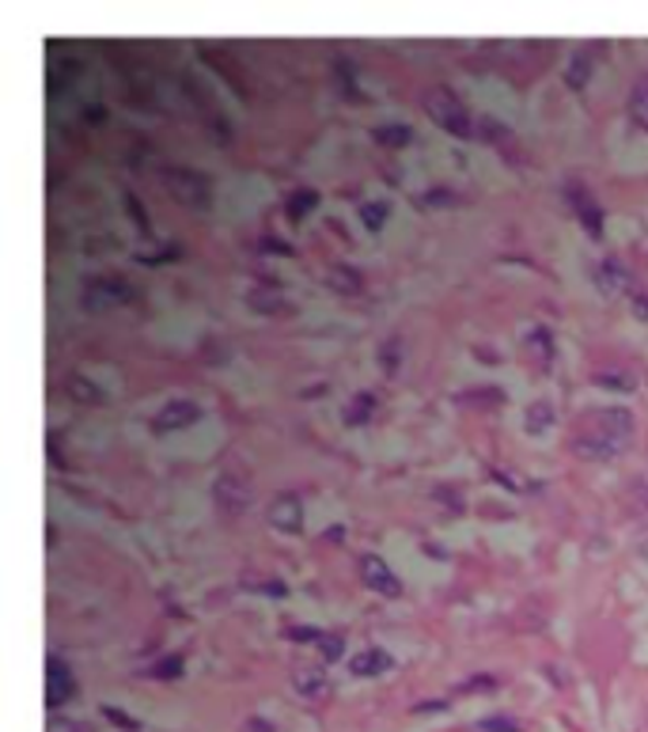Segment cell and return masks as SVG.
Segmentation results:
<instances>
[{
    "label": "cell",
    "mask_w": 648,
    "mask_h": 732,
    "mask_svg": "<svg viewBox=\"0 0 648 732\" xmlns=\"http://www.w3.org/2000/svg\"><path fill=\"white\" fill-rule=\"evenodd\" d=\"M596 384H599V387H614V392H637V376H634V372H622V369H614V372H599Z\"/></svg>",
    "instance_id": "23"
},
{
    "label": "cell",
    "mask_w": 648,
    "mask_h": 732,
    "mask_svg": "<svg viewBox=\"0 0 648 732\" xmlns=\"http://www.w3.org/2000/svg\"><path fill=\"white\" fill-rule=\"evenodd\" d=\"M202 418V407L194 399H171L152 413V433H175V429H187Z\"/></svg>",
    "instance_id": "5"
},
{
    "label": "cell",
    "mask_w": 648,
    "mask_h": 732,
    "mask_svg": "<svg viewBox=\"0 0 648 732\" xmlns=\"http://www.w3.org/2000/svg\"><path fill=\"white\" fill-rule=\"evenodd\" d=\"M372 137L380 141V145H387V148H406L413 141V130H410V125H403V122H398V125L387 122V125H375Z\"/></svg>",
    "instance_id": "21"
},
{
    "label": "cell",
    "mask_w": 648,
    "mask_h": 732,
    "mask_svg": "<svg viewBox=\"0 0 648 732\" xmlns=\"http://www.w3.org/2000/svg\"><path fill=\"white\" fill-rule=\"evenodd\" d=\"M269 524H274L277 531H285V536H300L303 531V501L296 497L292 490L277 493L274 505H269Z\"/></svg>",
    "instance_id": "7"
},
{
    "label": "cell",
    "mask_w": 648,
    "mask_h": 732,
    "mask_svg": "<svg viewBox=\"0 0 648 732\" xmlns=\"http://www.w3.org/2000/svg\"><path fill=\"white\" fill-rule=\"evenodd\" d=\"M247 732H277V729L269 725V721H262V718H251V721H247Z\"/></svg>",
    "instance_id": "38"
},
{
    "label": "cell",
    "mask_w": 648,
    "mask_h": 732,
    "mask_svg": "<svg viewBox=\"0 0 648 732\" xmlns=\"http://www.w3.org/2000/svg\"><path fill=\"white\" fill-rule=\"evenodd\" d=\"M634 441V413L622 407H607V410H591L576 421V436H573V452L591 464H603V459H614L629 448Z\"/></svg>",
    "instance_id": "1"
},
{
    "label": "cell",
    "mask_w": 648,
    "mask_h": 732,
    "mask_svg": "<svg viewBox=\"0 0 648 732\" xmlns=\"http://www.w3.org/2000/svg\"><path fill=\"white\" fill-rule=\"evenodd\" d=\"M524 425H527V433H531V436L547 433V429L554 425V407H550L547 399H535V403H527Z\"/></svg>",
    "instance_id": "19"
},
{
    "label": "cell",
    "mask_w": 648,
    "mask_h": 732,
    "mask_svg": "<svg viewBox=\"0 0 648 732\" xmlns=\"http://www.w3.org/2000/svg\"><path fill=\"white\" fill-rule=\"evenodd\" d=\"M360 220H364L372 232H380L383 220H387V202H364L360 205Z\"/></svg>",
    "instance_id": "25"
},
{
    "label": "cell",
    "mask_w": 648,
    "mask_h": 732,
    "mask_svg": "<svg viewBox=\"0 0 648 732\" xmlns=\"http://www.w3.org/2000/svg\"><path fill=\"white\" fill-rule=\"evenodd\" d=\"M391 668H395V657L383 649H364L349 660V672L353 675H383V672H391Z\"/></svg>",
    "instance_id": "13"
},
{
    "label": "cell",
    "mask_w": 648,
    "mask_h": 732,
    "mask_svg": "<svg viewBox=\"0 0 648 732\" xmlns=\"http://www.w3.org/2000/svg\"><path fill=\"white\" fill-rule=\"evenodd\" d=\"M65 395L72 403H80V407H103V399H107V395H103L87 376H80V372H72L65 380Z\"/></svg>",
    "instance_id": "16"
},
{
    "label": "cell",
    "mask_w": 648,
    "mask_h": 732,
    "mask_svg": "<svg viewBox=\"0 0 648 732\" xmlns=\"http://www.w3.org/2000/svg\"><path fill=\"white\" fill-rule=\"evenodd\" d=\"M425 110L429 118L440 125L444 133H452V137H478L475 133V118H470L467 103L459 99V95L452 92V87H429L425 92Z\"/></svg>",
    "instance_id": "2"
},
{
    "label": "cell",
    "mask_w": 648,
    "mask_h": 732,
    "mask_svg": "<svg viewBox=\"0 0 648 732\" xmlns=\"http://www.w3.org/2000/svg\"><path fill=\"white\" fill-rule=\"evenodd\" d=\"M421 205H455V190L447 187H432L425 197H421Z\"/></svg>",
    "instance_id": "34"
},
{
    "label": "cell",
    "mask_w": 648,
    "mask_h": 732,
    "mask_svg": "<svg viewBox=\"0 0 648 732\" xmlns=\"http://www.w3.org/2000/svg\"><path fill=\"white\" fill-rule=\"evenodd\" d=\"M213 501L224 516H239V513H247V505H251V493H247V487L236 479V475H220V479L213 482Z\"/></svg>",
    "instance_id": "8"
},
{
    "label": "cell",
    "mask_w": 648,
    "mask_h": 732,
    "mask_svg": "<svg viewBox=\"0 0 648 732\" xmlns=\"http://www.w3.org/2000/svg\"><path fill=\"white\" fill-rule=\"evenodd\" d=\"M247 304H251L259 315H285L288 312V300L274 289V285H259V289H251L247 292Z\"/></svg>",
    "instance_id": "14"
},
{
    "label": "cell",
    "mask_w": 648,
    "mask_h": 732,
    "mask_svg": "<svg viewBox=\"0 0 648 732\" xmlns=\"http://www.w3.org/2000/svg\"><path fill=\"white\" fill-rule=\"evenodd\" d=\"M478 732H519V721L497 713V718H482V721H478Z\"/></svg>",
    "instance_id": "27"
},
{
    "label": "cell",
    "mask_w": 648,
    "mask_h": 732,
    "mask_svg": "<svg viewBox=\"0 0 648 732\" xmlns=\"http://www.w3.org/2000/svg\"><path fill=\"white\" fill-rule=\"evenodd\" d=\"M569 202H573L576 217H580L584 232H588L591 240H599V236H603V213H599V205L584 194V187H569Z\"/></svg>",
    "instance_id": "10"
},
{
    "label": "cell",
    "mask_w": 648,
    "mask_h": 732,
    "mask_svg": "<svg viewBox=\"0 0 648 732\" xmlns=\"http://www.w3.org/2000/svg\"><path fill=\"white\" fill-rule=\"evenodd\" d=\"M436 501H444V505H455V508H463V501H459V497H452V490H444V487L436 490Z\"/></svg>",
    "instance_id": "39"
},
{
    "label": "cell",
    "mask_w": 648,
    "mask_h": 732,
    "mask_svg": "<svg viewBox=\"0 0 648 732\" xmlns=\"http://www.w3.org/2000/svg\"><path fill=\"white\" fill-rule=\"evenodd\" d=\"M634 315L648 323V292H634Z\"/></svg>",
    "instance_id": "37"
},
{
    "label": "cell",
    "mask_w": 648,
    "mask_h": 732,
    "mask_svg": "<svg viewBox=\"0 0 648 732\" xmlns=\"http://www.w3.org/2000/svg\"><path fill=\"white\" fill-rule=\"evenodd\" d=\"M319 652H323V660H341L346 641H341L338 634H323V638H319Z\"/></svg>",
    "instance_id": "28"
},
{
    "label": "cell",
    "mask_w": 648,
    "mask_h": 732,
    "mask_svg": "<svg viewBox=\"0 0 648 732\" xmlns=\"http://www.w3.org/2000/svg\"><path fill=\"white\" fill-rule=\"evenodd\" d=\"M72 695H76L72 668L65 664V660L50 657V660H46V706H50V710H58V706H65Z\"/></svg>",
    "instance_id": "6"
},
{
    "label": "cell",
    "mask_w": 648,
    "mask_h": 732,
    "mask_svg": "<svg viewBox=\"0 0 648 732\" xmlns=\"http://www.w3.org/2000/svg\"><path fill=\"white\" fill-rule=\"evenodd\" d=\"M46 732H87L84 725H80V721H69V718H53L50 725H46Z\"/></svg>",
    "instance_id": "35"
},
{
    "label": "cell",
    "mask_w": 648,
    "mask_h": 732,
    "mask_svg": "<svg viewBox=\"0 0 648 732\" xmlns=\"http://www.w3.org/2000/svg\"><path fill=\"white\" fill-rule=\"evenodd\" d=\"M375 413V395L372 392H357L353 399L346 403V410H341V418H346V425H364L368 418Z\"/></svg>",
    "instance_id": "20"
},
{
    "label": "cell",
    "mask_w": 648,
    "mask_h": 732,
    "mask_svg": "<svg viewBox=\"0 0 648 732\" xmlns=\"http://www.w3.org/2000/svg\"><path fill=\"white\" fill-rule=\"evenodd\" d=\"M527 346L539 357V364H550V357H554V334H550L547 326H535V331L527 334Z\"/></svg>",
    "instance_id": "22"
},
{
    "label": "cell",
    "mask_w": 648,
    "mask_h": 732,
    "mask_svg": "<svg viewBox=\"0 0 648 732\" xmlns=\"http://www.w3.org/2000/svg\"><path fill=\"white\" fill-rule=\"evenodd\" d=\"M478 137L482 141H504L508 133H504V125L497 122V118H482V122H478Z\"/></svg>",
    "instance_id": "31"
},
{
    "label": "cell",
    "mask_w": 648,
    "mask_h": 732,
    "mask_svg": "<svg viewBox=\"0 0 648 732\" xmlns=\"http://www.w3.org/2000/svg\"><path fill=\"white\" fill-rule=\"evenodd\" d=\"M182 657H164L159 664H152V680H179L182 675Z\"/></svg>",
    "instance_id": "26"
},
{
    "label": "cell",
    "mask_w": 648,
    "mask_h": 732,
    "mask_svg": "<svg viewBox=\"0 0 648 732\" xmlns=\"http://www.w3.org/2000/svg\"><path fill=\"white\" fill-rule=\"evenodd\" d=\"M296 691H300L303 698H311V703H323V698L331 695V680H326L319 668H300V672H296Z\"/></svg>",
    "instance_id": "15"
},
{
    "label": "cell",
    "mask_w": 648,
    "mask_h": 732,
    "mask_svg": "<svg viewBox=\"0 0 648 732\" xmlns=\"http://www.w3.org/2000/svg\"><path fill=\"white\" fill-rule=\"evenodd\" d=\"M607 46L599 43V46H584V50H576L573 53V61H569V73H565V84L569 87H576V92H580L584 84H588V76H591V65H596V53H603Z\"/></svg>",
    "instance_id": "12"
},
{
    "label": "cell",
    "mask_w": 648,
    "mask_h": 732,
    "mask_svg": "<svg viewBox=\"0 0 648 732\" xmlns=\"http://www.w3.org/2000/svg\"><path fill=\"white\" fill-rule=\"evenodd\" d=\"M493 687H497L493 675H475V680H463L459 687H455V695H475V691H493Z\"/></svg>",
    "instance_id": "29"
},
{
    "label": "cell",
    "mask_w": 648,
    "mask_h": 732,
    "mask_svg": "<svg viewBox=\"0 0 648 732\" xmlns=\"http://www.w3.org/2000/svg\"><path fill=\"white\" fill-rule=\"evenodd\" d=\"M380 364H383V372H395V369H398V341H395V338L383 341V349H380Z\"/></svg>",
    "instance_id": "32"
},
{
    "label": "cell",
    "mask_w": 648,
    "mask_h": 732,
    "mask_svg": "<svg viewBox=\"0 0 648 732\" xmlns=\"http://www.w3.org/2000/svg\"><path fill=\"white\" fill-rule=\"evenodd\" d=\"M596 281H599V289H603L607 297H619L622 289H629V274H626V266H622L619 259H603V262H599Z\"/></svg>",
    "instance_id": "11"
},
{
    "label": "cell",
    "mask_w": 648,
    "mask_h": 732,
    "mask_svg": "<svg viewBox=\"0 0 648 732\" xmlns=\"http://www.w3.org/2000/svg\"><path fill=\"white\" fill-rule=\"evenodd\" d=\"M285 638H288V641H315V646H319L323 631H315V626H288Z\"/></svg>",
    "instance_id": "33"
},
{
    "label": "cell",
    "mask_w": 648,
    "mask_h": 732,
    "mask_svg": "<svg viewBox=\"0 0 648 732\" xmlns=\"http://www.w3.org/2000/svg\"><path fill=\"white\" fill-rule=\"evenodd\" d=\"M262 251H266V254H292V247L281 243V240H274V236H266V240H262Z\"/></svg>",
    "instance_id": "36"
},
{
    "label": "cell",
    "mask_w": 648,
    "mask_h": 732,
    "mask_svg": "<svg viewBox=\"0 0 648 732\" xmlns=\"http://www.w3.org/2000/svg\"><path fill=\"white\" fill-rule=\"evenodd\" d=\"M326 285H331L334 292H341V297H360V292H364V274L353 266H334L331 274H326Z\"/></svg>",
    "instance_id": "17"
},
{
    "label": "cell",
    "mask_w": 648,
    "mask_h": 732,
    "mask_svg": "<svg viewBox=\"0 0 648 732\" xmlns=\"http://www.w3.org/2000/svg\"><path fill=\"white\" fill-rule=\"evenodd\" d=\"M133 300V289L122 281V277H92L80 289V308L84 312H110V308Z\"/></svg>",
    "instance_id": "4"
},
{
    "label": "cell",
    "mask_w": 648,
    "mask_h": 732,
    "mask_svg": "<svg viewBox=\"0 0 648 732\" xmlns=\"http://www.w3.org/2000/svg\"><path fill=\"white\" fill-rule=\"evenodd\" d=\"M360 577H364V585L372 588V592H380V596H398V592H403V580H398L395 573L387 569V562H383L380 554H364V559H360Z\"/></svg>",
    "instance_id": "9"
},
{
    "label": "cell",
    "mask_w": 648,
    "mask_h": 732,
    "mask_svg": "<svg viewBox=\"0 0 648 732\" xmlns=\"http://www.w3.org/2000/svg\"><path fill=\"white\" fill-rule=\"evenodd\" d=\"M103 718L110 721V725H118V729H125V732H137L141 725L137 721L130 718V713H122V710H115V706H103Z\"/></svg>",
    "instance_id": "30"
},
{
    "label": "cell",
    "mask_w": 648,
    "mask_h": 732,
    "mask_svg": "<svg viewBox=\"0 0 648 732\" xmlns=\"http://www.w3.org/2000/svg\"><path fill=\"white\" fill-rule=\"evenodd\" d=\"M629 118H634V122L648 133V81L637 84L634 95H629Z\"/></svg>",
    "instance_id": "24"
},
{
    "label": "cell",
    "mask_w": 648,
    "mask_h": 732,
    "mask_svg": "<svg viewBox=\"0 0 648 732\" xmlns=\"http://www.w3.org/2000/svg\"><path fill=\"white\" fill-rule=\"evenodd\" d=\"M159 182H164L167 194L179 205H187V209H209L213 205V179L194 171V167H164Z\"/></svg>",
    "instance_id": "3"
},
{
    "label": "cell",
    "mask_w": 648,
    "mask_h": 732,
    "mask_svg": "<svg viewBox=\"0 0 648 732\" xmlns=\"http://www.w3.org/2000/svg\"><path fill=\"white\" fill-rule=\"evenodd\" d=\"M319 209V190H292V194L285 197V213H288V220H303V217H311V213Z\"/></svg>",
    "instance_id": "18"
}]
</instances>
